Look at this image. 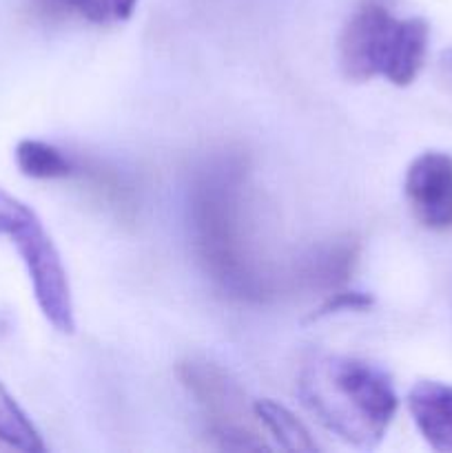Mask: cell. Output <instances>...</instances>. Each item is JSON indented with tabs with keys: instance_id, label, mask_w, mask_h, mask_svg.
<instances>
[{
	"instance_id": "4fadbf2b",
	"label": "cell",
	"mask_w": 452,
	"mask_h": 453,
	"mask_svg": "<svg viewBox=\"0 0 452 453\" xmlns=\"http://www.w3.org/2000/svg\"><path fill=\"white\" fill-rule=\"evenodd\" d=\"M375 299L368 292L359 290H337L332 295H326L322 301H319L317 308L313 310V314L308 317V321H319V319L332 317V314L339 312H366V310L372 308Z\"/></svg>"
},
{
	"instance_id": "9a60e30c",
	"label": "cell",
	"mask_w": 452,
	"mask_h": 453,
	"mask_svg": "<svg viewBox=\"0 0 452 453\" xmlns=\"http://www.w3.org/2000/svg\"><path fill=\"white\" fill-rule=\"evenodd\" d=\"M137 7V0H113V16L120 20H127L133 16Z\"/></svg>"
},
{
	"instance_id": "7a4b0ae2",
	"label": "cell",
	"mask_w": 452,
	"mask_h": 453,
	"mask_svg": "<svg viewBox=\"0 0 452 453\" xmlns=\"http://www.w3.org/2000/svg\"><path fill=\"white\" fill-rule=\"evenodd\" d=\"M297 394L328 432L359 449H375L399 410L381 367L339 354H313L301 365Z\"/></svg>"
},
{
	"instance_id": "277c9868",
	"label": "cell",
	"mask_w": 452,
	"mask_h": 453,
	"mask_svg": "<svg viewBox=\"0 0 452 453\" xmlns=\"http://www.w3.org/2000/svg\"><path fill=\"white\" fill-rule=\"evenodd\" d=\"M0 237H7L20 255L34 299L49 326L60 334H74V296L60 252L34 208L4 188H0Z\"/></svg>"
},
{
	"instance_id": "8fae6325",
	"label": "cell",
	"mask_w": 452,
	"mask_h": 453,
	"mask_svg": "<svg viewBox=\"0 0 452 453\" xmlns=\"http://www.w3.org/2000/svg\"><path fill=\"white\" fill-rule=\"evenodd\" d=\"M16 164L31 180H69L75 173V155L43 140H20L16 146Z\"/></svg>"
},
{
	"instance_id": "3957f363",
	"label": "cell",
	"mask_w": 452,
	"mask_h": 453,
	"mask_svg": "<svg viewBox=\"0 0 452 453\" xmlns=\"http://www.w3.org/2000/svg\"><path fill=\"white\" fill-rule=\"evenodd\" d=\"M430 25L424 18H397L381 0H363L339 35V66L353 82L386 78L408 87L424 69Z\"/></svg>"
},
{
	"instance_id": "5bb4252c",
	"label": "cell",
	"mask_w": 452,
	"mask_h": 453,
	"mask_svg": "<svg viewBox=\"0 0 452 453\" xmlns=\"http://www.w3.org/2000/svg\"><path fill=\"white\" fill-rule=\"evenodd\" d=\"M60 3L91 22H106L113 16V0H60Z\"/></svg>"
},
{
	"instance_id": "52a82bcc",
	"label": "cell",
	"mask_w": 452,
	"mask_h": 453,
	"mask_svg": "<svg viewBox=\"0 0 452 453\" xmlns=\"http://www.w3.org/2000/svg\"><path fill=\"white\" fill-rule=\"evenodd\" d=\"M362 255V243L353 234H341L306 250L288 273L291 288L310 295H332L348 288Z\"/></svg>"
},
{
	"instance_id": "2e32d148",
	"label": "cell",
	"mask_w": 452,
	"mask_h": 453,
	"mask_svg": "<svg viewBox=\"0 0 452 453\" xmlns=\"http://www.w3.org/2000/svg\"><path fill=\"white\" fill-rule=\"evenodd\" d=\"M439 69H441L443 80L452 87V49L441 53V60H439Z\"/></svg>"
},
{
	"instance_id": "6da1fadb",
	"label": "cell",
	"mask_w": 452,
	"mask_h": 453,
	"mask_svg": "<svg viewBox=\"0 0 452 453\" xmlns=\"http://www.w3.org/2000/svg\"><path fill=\"white\" fill-rule=\"evenodd\" d=\"M186 221L195 259L222 295L261 305L282 292L284 277L257 239L251 168L242 150H217L195 166Z\"/></svg>"
},
{
	"instance_id": "30bf717a",
	"label": "cell",
	"mask_w": 452,
	"mask_h": 453,
	"mask_svg": "<svg viewBox=\"0 0 452 453\" xmlns=\"http://www.w3.org/2000/svg\"><path fill=\"white\" fill-rule=\"evenodd\" d=\"M253 411H255L257 420L266 429V434L273 436V441L282 449L304 453L319 451L315 438L310 436L304 423L297 420V416L288 407L279 405V403L270 401V398H260V401H253Z\"/></svg>"
},
{
	"instance_id": "ba28073f",
	"label": "cell",
	"mask_w": 452,
	"mask_h": 453,
	"mask_svg": "<svg viewBox=\"0 0 452 453\" xmlns=\"http://www.w3.org/2000/svg\"><path fill=\"white\" fill-rule=\"evenodd\" d=\"M408 411L417 432L434 451L452 453V385L419 380L408 392Z\"/></svg>"
},
{
	"instance_id": "7c38bea8",
	"label": "cell",
	"mask_w": 452,
	"mask_h": 453,
	"mask_svg": "<svg viewBox=\"0 0 452 453\" xmlns=\"http://www.w3.org/2000/svg\"><path fill=\"white\" fill-rule=\"evenodd\" d=\"M0 442L27 453L47 451V445H44L35 425L13 401V396L3 383H0Z\"/></svg>"
},
{
	"instance_id": "8992f818",
	"label": "cell",
	"mask_w": 452,
	"mask_h": 453,
	"mask_svg": "<svg viewBox=\"0 0 452 453\" xmlns=\"http://www.w3.org/2000/svg\"><path fill=\"white\" fill-rule=\"evenodd\" d=\"M403 195L424 228L434 233L452 230V155L443 150L417 155L406 171Z\"/></svg>"
},
{
	"instance_id": "5b68a950",
	"label": "cell",
	"mask_w": 452,
	"mask_h": 453,
	"mask_svg": "<svg viewBox=\"0 0 452 453\" xmlns=\"http://www.w3.org/2000/svg\"><path fill=\"white\" fill-rule=\"evenodd\" d=\"M177 379L199 407L207 434L220 449H269L264 434L257 429L253 403L229 370L215 361L191 357L177 363ZM260 423V420H257Z\"/></svg>"
},
{
	"instance_id": "9c48e42d",
	"label": "cell",
	"mask_w": 452,
	"mask_h": 453,
	"mask_svg": "<svg viewBox=\"0 0 452 453\" xmlns=\"http://www.w3.org/2000/svg\"><path fill=\"white\" fill-rule=\"evenodd\" d=\"M74 177L84 181L102 202L109 203V208H113L120 219L131 221L136 217V193H133L131 184L115 168L105 166L96 159L75 157Z\"/></svg>"
}]
</instances>
